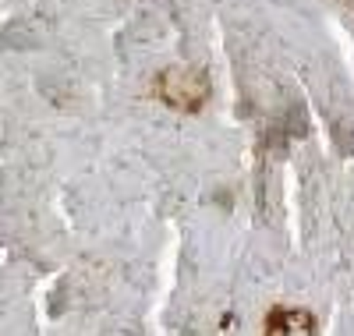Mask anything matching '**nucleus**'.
I'll return each instance as SVG.
<instances>
[{"label":"nucleus","instance_id":"obj_1","mask_svg":"<svg viewBox=\"0 0 354 336\" xmlns=\"http://www.w3.org/2000/svg\"><path fill=\"white\" fill-rule=\"evenodd\" d=\"M266 336H315V322L301 308H277L266 319Z\"/></svg>","mask_w":354,"mask_h":336}]
</instances>
